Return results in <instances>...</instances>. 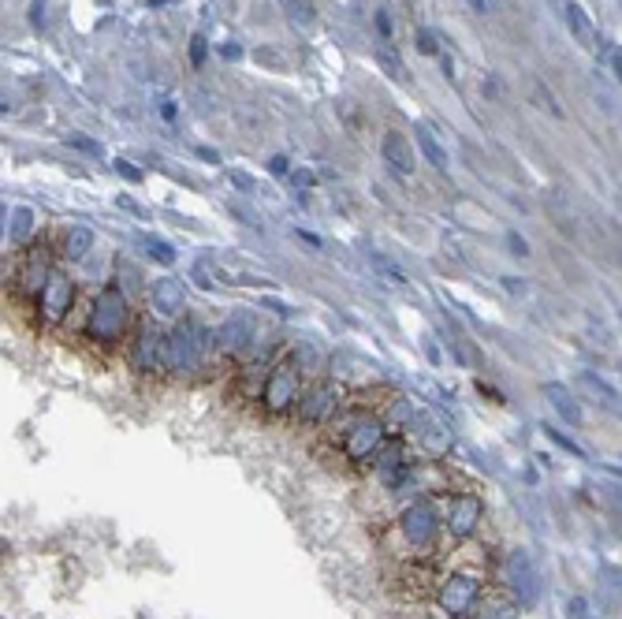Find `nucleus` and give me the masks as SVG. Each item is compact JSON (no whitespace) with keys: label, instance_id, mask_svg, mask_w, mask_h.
I'll use <instances>...</instances> for the list:
<instances>
[{"label":"nucleus","instance_id":"obj_36","mask_svg":"<svg viewBox=\"0 0 622 619\" xmlns=\"http://www.w3.org/2000/svg\"><path fill=\"white\" fill-rule=\"evenodd\" d=\"M507 247H511L514 254H518V258H529V243H526V239H522V235H518V232L507 235Z\"/></svg>","mask_w":622,"mask_h":619},{"label":"nucleus","instance_id":"obj_37","mask_svg":"<svg viewBox=\"0 0 622 619\" xmlns=\"http://www.w3.org/2000/svg\"><path fill=\"white\" fill-rule=\"evenodd\" d=\"M377 30H380V38H384V42L392 38V15L384 12V8H380V12H377Z\"/></svg>","mask_w":622,"mask_h":619},{"label":"nucleus","instance_id":"obj_16","mask_svg":"<svg viewBox=\"0 0 622 619\" xmlns=\"http://www.w3.org/2000/svg\"><path fill=\"white\" fill-rule=\"evenodd\" d=\"M213 258H217L220 284H235V288H272V284H276L269 276H261V273H254V269L239 265L235 258H224V254H213Z\"/></svg>","mask_w":622,"mask_h":619},{"label":"nucleus","instance_id":"obj_42","mask_svg":"<svg viewBox=\"0 0 622 619\" xmlns=\"http://www.w3.org/2000/svg\"><path fill=\"white\" fill-rule=\"evenodd\" d=\"M71 146H79V150H86V153H101V146L90 142V138H71Z\"/></svg>","mask_w":622,"mask_h":619},{"label":"nucleus","instance_id":"obj_43","mask_svg":"<svg viewBox=\"0 0 622 619\" xmlns=\"http://www.w3.org/2000/svg\"><path fill=\"white\" fill-rule=\"evenodd\" d=\"M503 288H507V291H518V295H522V291H526V284H522L518 276H503Z\"/></svg>","mask_w":622,"mask_h":619},{"label":"nucleus","instance_id":"obj_20","mask_svg":"<svg viewBox=\"0 0 622 619\" xmlns=\"http://www.w3.org/2000/svg\"><path fill=\"white\" fill-rule=\"evenodd\" d=\"M578 385L589 392V396L604 407V411H611V414H622V392L615 385H608L600 373H593V370H582L578 373Z\"/></svg>","mask_w":622,"mask_h":619},{"label":"nucleus","instance_id":"obj_29","mask_svg":"<svg viewBox=\"0 0 622 619\" xmlns=\"http://www.w3.org/2000/svg\"><path fill=\"white\" fill-rule=\"evenodd\" d=\"M567 619H600L596 616V608L585 601V597H570L567 601Z\"/></svg>","mask_w":622,"mask_h":619},{"label":"nucleus","instance_id":"obj_3","mask_svg":"<svg viewBox=\"0 0 622 619\" xmlns=\"http://www.w3.org/2000/svg\"><path fill=\"white\" fill-rule=\"evenodd\" d=\"M135 325V310H131V299L123 295L120 284H105L97 291V299L90 303V314H86V340L101 347H116L123 344V336Z\"/></svg>","mask_w":622,"mask_h":619},{"label":"nucleus","instance_id":"obj_45","mask_svg":"<svg viewBox=\"0 0 622 619\" xmlns=\"http://www.w3.org/2000/svg\"><path fill=\"white\" fill-rule=\"evenodd\" d=\"M295 183H298V187H313V172H298Z\"/></svg>","mask_w":622,"mask_h":619},{"label":"nucleus","instance_id":"obj_26","mask_svg":"<svg viewBox=\"0 0 622 619\" xmlns=\"http://www.w3.org/2000/svg\"><path fill=\"white\" fill-rule=\"evenodd\" d=\"M377 60H380V68H384L388 79H395V83H406V79H410V75H406V64L399 60V56H392L388 45H380L377 49Z\"/></svg>","mask_w":622,"mask_h":619},{"label":"nucleus","instance_id":"obj_19","mask_svg":"<svg viewBox=\"0 0 622 619\" xmlns=\"http://www.w3.org/2000/svg\"><path fill=\"white\" fill-rule=\"evenodd\" d=\"M544 399L552 403L555 414H559L563 422H570V426H582V403H578V396H574L563 381H548V385H544Z\"/></svg>","mask_w":622,"mask_h":619},{"label":"nucleus","instance_id":"obj_7","mask_svg":"<svg viewBox=\"0 0 622 619\" xmlns=\"http://www.w3.org/2000/svg\"><path fill=\"white\" fill-rule=\"evenodd\" d=\"M339 407H343V392H339V385L336 381H328V377H321V381L306 385V392H302V399H298L295 426L298 429L332 426V418L339 414Z\"/></svg>","mask_w":622,"mask_h":619},{"label":"nucleus","instance_id":"obj_22","mask_svg":"<svg viewBox=\"0 0 622 619\" xmlns=\"http://www.w3.org/2000/svg\"><path fill=\"white\" fill-rule=\"evenodd\" d=\"M90 250H94V232H90V228H82V224L68 228L64 239H60V258H64V262H82Z\"/></svg>","mask_w":622,"mask_h":619},{"label":"nucleus","instance_id":"obj_6","mask_svg":"<svg viewBox=\"0 0 622 619\" xmlns=\"http://www.w3.org/2000/svg\"><path fill=\"white\" fill-rule=\"evenodd\" d=\"M209 344H217V336L202 332L198 321H179L176 329L168 332V370L176 377H190L194 370H202Z\"/></svg>","mask_w":622,"mask_h":619},{"label":"nucleus","instance_id":"obj_9","mask_svg":"<svg viewBox=\"0 0 622 619\" xmlns=\"http://www.w3.org/2000/svg\"><path fill=\"white\" fill-rule=\"evenodd\" d=\"M485 523V500L474 489H462V493L447 496V508H444V526L451 541H470V537L481 530Z\"/></svg>","mask_w":622,"mask_h":619},{"label":"nucleus","instance_id":"obj_41","mask_svg":"<svg viewBox=\"0 0 622 619\" xmlns=\"http://www.w3.org/2000/svg\"><path fill=\"white\" fill-rule=\"evenodd\" d=\"M600 578H608V586L615 593H622V575L619 571H611V567H604V571H600Z\"/></svg>","mask_w":622,"mask_h":619},{"label":"nucleus","instance_id":"obj_18","mask_svg":"<svg viewBox=\"0 0 622 619\" xmlns=\"http://www.w3.org/2000/svg\"><path fill=\"white\" fill-rule=\"evenodd\" d=\"M410 433L418 437V444L425 448V452H436V455H444L447 448H451V437H447V429L444 426H436L429 414H414L410 418Z\"/></svg>","mask_w":622,"mask_h":619},{"label":"nucleus","instance_id":"obj_17","mask_svg":"<svg viewBox=\"0 0 622 619\" xmlns=\"http://www.w3.org/2000/svg\"><path fill=\"white\" fill-rule=\"evenodd\" d=\"M49 276H53V265H49V258L45 254H30L27 265L19 269V276H15V288H19V295H34L38 299L41 288L49 284Z\"/></svg>","mask_w":622,"mask_h":619},{"label":"nucleus","instance_id":"obj_38","mask_svg":"<svg viewBox=\"0 0 622 619\" xmlns=\"http://www.w3.org/2000/svg\"><path fill=\"white\" fill-rule=\"evenodd\" d=\"M116 206H120V209H127V213H135V217H146V209L138 206L135 198H127V194H120V198H116Z\"/></svg>","mask_w":622,"mask_h":619},{"label":"nucleus","instance_id":"obj_8","mask_svg":"<svg viewBox=\"0 0 622 619\" xmlns=\"http://www.w3.org/2000/svg\"><path fill=\"white\" fill-rule=\"evenodd\" d=\"M127 358H131V370L146 373V377L172 373L168 370V332L161 325H153V321H142L135 329V340H131Z\"/></svg>","mask_w":622,"mask_h":619},{"label":"nucleus","instance_id":"obj_1","mask_svg":"<svg viewBox=\"0 0 622 619\" xmlns=\"http://www.w3.org/2000/svg\"><path fill=\"white\" fill-rule=\"evenodd\" d=\"M392 429L395 426L388 407H377V403L351 407V411H339L332 418V437H336L339 459H347L354 467H369L380 455V448L388 444Z\"/></svg>","mask_w":622,"mask_h":619},{"label":"nucleus","instance_id":"obj_47","mask_svg":"<svg viewBox=\"0 0 622 619\" xmlns=\"http://www.w3.org/2000/svg\"><path fill=\"white\" fill-rule=\"evenodd\" d=\"M243 53V49H239V45H224V56H228V60H235V56Z\"/></svg>","mask_w":622,"mask_h":619},{"label":"nucleus","instance_id":"obj_31","mask_svg":"<svg viewBox=\"0 0 622 619\" xmlns=\"http://www.w3.org/2000/svg\"><path fill=\"white\" fill-rule=\"evenodd\" d=\"M418 53L421 56H440V38H436V30H429V27L418 30Z\"/></svg>","mask_w":622,"mask_h":619},{"label":"nucleus","instance_id":"obj_4","mask_svg":"<svg viewBox=\"0 0 622 619\" xmlns=\"http://www.w3.org/2000/svg\"><path fill=\"white\" fill-rule=\"evenodd\" d=\"M488 590L485 571L477 564H455L447 575H440V586H436V608L444 612L447 619H466L477 608L481 593Z\"/></svg>","mask_w":622,"mask_h":619},{"label":"nucleus","instance_id":"obj_44","mask_svg":"<svg viewBox=\"0 0 622 619\" xmlns=\"http://www.w3.org/2000/svg\"><path fill=\"white\" fill-rule=\"evenodd\" d=\"M30 19H34V27L45 23V0H34V15H30Z\"/></svg>","mask_w":622,"mask_h":619},{"label":"nucleus","instance_id":"obj_11","mask_svg":"<svg viewBox=\"0 0 622 619\" xmlns=\"http://www.w3.org/2000/svg\"><path fill=\"white\" fill-rule=\"evenodd\" d=\"M507 586L526 608L537 605V597H541V571H537V564H533V556L526 549L507 552Z\"/></svg>","mask_w":622,"mask_h":619},{"label":"nucleus","instance_id":"obj_40","mask_svg":"<svg viewBox=\"0 0 622 619\" xmlns=\"http://www.w3.org/2000/svg\"><path fill=\"white\" fill-rule=\"evenodd\" d=\"M608 64H611V71H615V79L622 83V49H615V45H611V49H608Z\"/></svg>","mask_w":622,"mask_h":619},{"label":"nucleus","instance_id":"obj_46","mask_svg":"<svg viewBox=\"0 0 622 619\" xmlns=\"http://www.w3.org/2000/svg\"><path fill=\"white\" fill-rule=\"evenodd\" d=\"M298 239H306L310 247H321V239H317V235H310V232H298Z\"/></svg>","mask_w":622,"mask_h":619},{"label":"nucleus","instance_id":"obj_34","mask_svg":"<svg viewBox=\"0 0 622 619\" xmlns=\"http://www.w3.org/2000/svg\"><path fill=\"white\" fill-rule=\"evenodd\" d=\"M269 172L272 176H287V172H291V161H287L284 153H276V157H269Z\"/></svg>","mask_w":622,"mask_h":619},{"label":"nucleus","instance_id":"obj_10","mask_svg":"<svg viewBox=\"0 0 622 619\" xmlns=\"http://www.w3.org/2000/svg\"><path fill=\"white\" fill-rule=\"evenodd\" d=\"M71 306H75V280H71L68 273L53 269L49 284H45V288H41V295H38V321H41V329H56V325H60V321L71 314Z\"/></svg>","mask_w":622,"mask_h":619},{"label":"nucleus","instance_id":"obj_15","mask_svg":"<svg viewBox=\"0 0 622 619\" xmlns=\"http://www.w3.org/2000/svg\"><path fill=\"white\" fill-rule=\"evenodd\" d=\"M567 27H570V34H574V42L582 45V49H596V53H600V60L608 56L611 45H600V38H596V27H593V19H589L582 4H574V0H570V4H567Z\"/></svg>","mask_w":622,"mask_h":619},{"label":"nucleus","instance_id":"obj_13","mask_svg":"<svg viewBox=\"0 0 622 619\" xmlns=\"http://www.w3.org/2000/svg\"><path fill=\"white\" fill-rule=\"evenodd\" d=\"M522 608L526 605L514 597L511 586H488V590L481 593L477 608L466 619H522Z\"/></svg>","mask_w":622,"mask_h":619},{"label":"nucleus","instance_id":"obj_33","mask_svg":"<svg viewBox=\"0 0 622 619\" xmlns=\"http://www.w3.org/2000/svg\"><path fill=\"white\" fill-rule=\"evenodd\" d=\"M190 60H194V68H202V64H205V38H202V34L190 42Z\"/></svg>","mask_w":622,"mask_h":619},{"label":"nucleus","instance_id":"obj_21","mask_svg":"<svg viewBox=\"0 0 622 619\" xmlns=\"http://www.w3.org/2000/svg\"><path fill=\"white\" fill-rule=\"evenodd\" d=\"M380 150H384V161L399 172V176H414V168H418V161H414V150H410V142H406L399 131H388L384 135V142H380Z\"/></svg>","mask_w":622,"mask_h":619},{"label":"nucleus","instance_id":"obj_27","mask_svg":"<svg viewBox=\"0 0 622 619\" xmlns=\"http://www.w3.org/2000/svg\"><path fill=\"white\" fill-rule=\"evenodd\" d=\"M369 262H373V269H377V273L388 276L392 284H406V273H403V269H399V265H395L392 258H384L380 250H369Z\"/></svg>","mask_w":622,"mask_h":619},{"label":"nucleus","instance_id":"obj_39","mask_svg":"<svg viewBox=\"0 0 622 619\" xmlns=\"http://www.w3.org/2000/svg\"><path fill=\"white\" fill-rule=\"evenodd\" d=\"M116 172H120L123 179H131V183H138V179H142V168L127 165V161H116Z\"/></svg>","mask_w":622,"mask_h":619},{"label":"nucleus","instance_id":"obj_30","mask_svg":"<svg viewBox=\"0 0 622 619\" xmlns=\"http://www.w3.org/2000/svg\"><path fill=\"white\" fill-rule=\"evenodd\" d=\"M544 437H548V441H555V444H559V448H563V452L574 455V459H585L582 448H578V444L570 441V437H563V433H559V429H555V426H544Z\"/></svg>","mask_w":622,"mask_h":619},{"label":"nucleus","instance_id":"obj_12","mask_svg":"<svg viewBox=\"0 0 622 619\" xmlns=\"http://www.w3.org/2000/svg\"><path fill=\"white\" fill-rule=\"evenodd\" d=\"M254 329V310H231L213 336H217V347L224 355H243L250 340H254Z\"/></svg>","mask_w":622,"mask_h":619},{"label":"nucleus","instance_id":"obj_2","mask_svg":"<svg viewBox=\"0 0 622 619\" xmlns=\"http://www.w3.org/2000/svg\"><path fill=\"white\" fill-rule=\"evenodd\" d=\"M444 511L436 508V500L418 496L410 500L399 519H395V537H399V552H406L410 560H425L440 549V537H444Z\"/></svg>","mask_w":622,"mask_h":619},{"label":"nucleus","instance_id":"obj_23","mask_svg":"<svg viewBox=\"0 0 622 619\" xmlns=\"http://www.w3.org/2000/svg\"><path fill=\"white\" fill-rule=\"evenodd\" d=\"M418 150H421V157L429 161V165L436 168V172H447V150H444V142L436 138V131L429 124H418Z\"/></svg>","mask_w":622,"mask_h":619},{"label":"nucleus","instance_id":"obj_14","mask_svg":"<svg viewBox=\"0 0 622 619\" xmlns=\"http://www.w3.org/2000/svg\"><path fill=\"white\" fill-rule=\"evenodd\" d=\"M183 306H187V291L179 280L172 276H161V280H153V288H149V310L157 317H179L183 314Z\"/></svg>","mask_w":622,"mask_h":619},{"label":"nucleus","instance_id":"obj_28","mask_svg":"<svg viewBox=\"0 0 622 619\" xmlns=\"http://www.w3.org/2000/svg\"><path fill=\"white\" fill-rule=\"evenodd\" d=\"M12 217H15V221H12V239H27V235L34 232V209L19 206Z\"/></svg>","mask_w":622,"mask_h":619},{"label":"nucleus","instance_id":"obj_32","mask_svg":"<svg viewBox=\"0 0 622 619\" xmlns=\"http://www.w3.org/2000/svg\"><path fill=\"white\" fill-rule=\"evenodd\" d=\"M228 179L231 183H235V187H239V191H246V194H254L257 191V183L250 176H246V172H228Z\"/></svg>","mask_w":622,"mask_h":619},{"label":"nucleus","instance_id":"obj_24","mask_svg":"<svg viewBox=\"0 0 622 619\" xmlns=\"http://www.w3.org/2000/svg\"><path fill=\"white\" fill-rule=\"evenodd\" d=\"M190 276H194V284L202 291H213L220 284V273H217V258H209V254H202L198 262H194V269H190Z\"/></svg>","mask_w":622,"mask_h":619},{"label":"nucleus","instance_id":"obj_25","mask_svg":"<svg viewBox=\"0 0 622 619\" xmlns=\"http://www.w3.org/2000/svg\"><path fill=\"white\" fill-rule=\"evenodd\" d=\"M138 247H146V254L153 258V262H161V265L176 262V250H172L168 239H157V235H138Z\"/></svg>","mask_w":622,"mask_h":619},{"label":"nucleus","instance_id":"obj_35","mask_svg":"<svg viewBox=\"0 0 622 619\" xmlns=\"http://www.w3.org/2000/svg\"><path fill=\"white\" fill-rule=\"evenodd\" d=\"M284 4L291 8V15H295V19H306V23L313 19V8H310V4H302V0H284Z\"/></svg>","mask_w":622,"mask_h":619},{"label":"nucleus","instance_id":"obj_5","mask_svg":"<svg viewBox=\"0 0 622 619\" xmlns=\"http://www.w3.org/2000/svg\"><path fill=\"white\" fill-rule=\"evenodd\" d=\"M306 385H302V370H298L295 358H280V362H272L269 373L261 377V411L269 414V418H287V414H295L298 399H302Z\"/></svg>","mask_w":622,"mask_h":619}]
</instances>
